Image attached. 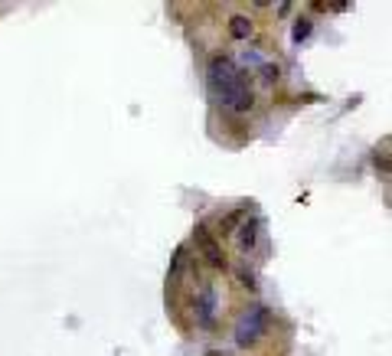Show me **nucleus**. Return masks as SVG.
<instances>
[{"mask_svg": "<svg viewBox=\"0 0 392 356\" xmlns=\"http://www.w3.org/2000/svg\"><path fill=\"white\" fill-rule=\"evenodd\" d=\"M206 78H209V88H213L216 101H219L226 111H232V115H248V111L255 108L252 78L238 69L232 56H226V53L213 56V59H209V69H206Z\"/></svg>", "mask_w": 392, "mask_h": 356, "instance_id": "f257e3e1", "label": "nucleus"}, {"mask_svg": "<svg viewBox=\"0 0 392 356\" xmlns=\"http://www.w3.org/2000/svg\"><path fill=\"white\" fill-rule=\"evenodd\" d=\"M268 307H252V310H246L242 317H238V324H236V347H242V350H248V347H255V343L265 337V330H268Z\"/></svg>", "mask_w": 392, "mask_h": 356, "instance_id": "f03ea898", "label": "nucleus"}, {"mask_svg": "<svg viewBox=\"0 0 392 356\" xmlns=\"http://www.w3.org/2000/svg\"><path fill=\"white\" fill-rule=\"evenodd\" d=\"M193 239H196V248H200V255L209 262V268H216V271H226L229 268V262H226V255H223V245L216 242V235L209 233L206 225H196L193 229Z\"/></svg>", "mask_w": 392, "mask_h": 356, "instance_id": "7ed1b4c3", "label": "nucleus"}, {"mask_svg": "<svg viewBox=\"0 0 392 356\" xmlns=\"http://www.w3.org/2000/svg\"><path fill=\"white\" fill-rule=\"evenodd\" d=\"M258 233H261V219L258 216H248L246 223L236 229V245L242 248V252H252V248L258 245Z\"/></svg>", "mask_w": 392, "mask_h": 356, "instance_id": "20e7f679", "label": "nucleus"}, {"mask_svg": "<svg viewBox=\"0 0 392 356\" xmlns=\"http://www.w3.org/2000/svg\"><path fill=\"white\" fill-rule=\"evenodd\" d=\"M196 320H200L203 330H213V324H216V291L213 288H206L200 295V301H196Z\"/></svg>", "mask_w": 392, "mask_h": 356, "instance_id": "39448f33", "label": "nucleus"}, {"mask_svg": "<svg viewBox=\"0 0 392 356\" xmlns=\"http://www.w3.org/2000/svg\"><path fill=\"white\" fill-rule=\"evenodd\" d=\"M252 20L248 16H242V14H236V16H229V33H232V39H252Z\"/></svg>", "mask_w": 392, "mask_h": 356, "instance_id": "423d86ee", "label": "nucleus"}, {"mask_svg": "<svg viewBox=\"0 0 392 356\" xmlns=\"http://www.w3.org/2000/svg\"><path fill=\"white\" fill-rule=\"evenodd\" d=\"M278 76H281V72H278L275 62H268V59H261V62H258V78L265 82V86H275Z\"/></svg>", "mask_w": 392, "mask_h": 356, "instance_id": "0eeeda50", "label": "nucleus"}, {"mask_svg": "<svg viewBox=\"0 0 392 356\" xmlns=\"http://www.w3.org/2000/svg\"><path fill=\"white\" fill-rule=\"evenodd\" d=\"M238 281H242V285H248V288H255V285H258V278H255L252 265H238Z\"/></svg>", "mask_w": 392, "mask_h": 356, "instance_id": "6e6552de", "label": "nucleus"}, {"mask_svg": "<svg viewBox=\"0 0 392 356\" xmlns=\"http://www.w3.org/2000/svg\"><path fill=\"white\" fill-rule=\"evenodd\" d=\"M311 36V20H298L294 24V43H304Z\"/></svg>", "mask_w": 392, "mask_h": 356, "instance_id": "1a4fd4ad", "label": "nucleus"}, {"mask_svg": "<svg viewBox=\"0 0 392 356\" xmlns=\"http://www.w3.org/2000/svg\"><path fill=\"white\" fill-rule=\"evenodd\" d=\"M238 216H242V213H229V216H226V219H223V233H229L232 225H236V223H238Z\"/></svg>", "mask_w": 392, "mask_h": 356, "instance_id": "9d476101", "label": "nucleus"}]
</instances>
